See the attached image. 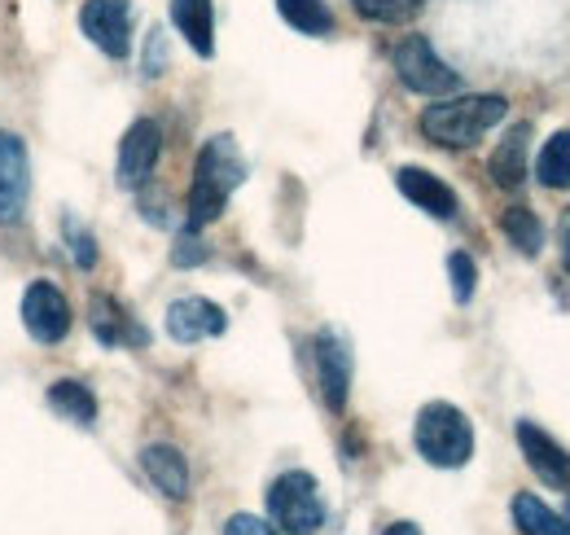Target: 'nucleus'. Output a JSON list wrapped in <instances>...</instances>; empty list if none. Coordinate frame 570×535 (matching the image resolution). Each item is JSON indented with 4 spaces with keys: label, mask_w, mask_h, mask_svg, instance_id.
I'll return each mask as SVG.
<instances>
[{
    "label": "nucleus",
    "mask_w": 570,
    "mask_h": 535,
    "mask_svg": "<svg viewBox=\"0 0 570 535\" xmlns=\"http://www.w3.org/2000/svg\"><path fill=\"white\" fill-rule=\"evenodd\" d=\"M246 181V158L237 149V140L228 133L212 136L203 149H198V163H194V185H189V228H203L224 215L228 194Z\"/></svg>",
    "instance_id": "nucleus-1"
},
{
    "label": "nucleus",
    "mask_w": 570,
    "mask_h": 535,
    "mask_svg": "<svg viewBox=\"0 0 570 535\" xmlns=\"http://www.w3.org/2000/svg\"><path fill=\"white\" fill-rule=\"evenodd\" d=\"M509 115V101L497 93H470V97H439L422 110V133L443 149H470Z\"/></svg>",
    "instance_id": "nucleus-2"
},
{
    "label": "nucleus",
    "mask_w": 570,
    "mask_h": 535,
    "mask_svg": "<svg viewBox=\"0 0 570 535\" xmlns=\"http://www.w3.org/2000/svg\"><path fill=\"white\" fill-rule=\"evenodd\" d=\"M413 444L434 469H461L474 457V426L456 403L434 400L417 412Z\"/></svg>",
    "instance_id": "nucleus-3"
},
{
    "label": "nucleus",
    "mask_w": 570,
    "mask_h": 535,
    "mask_svg": "<svg viewBox=\"0 0 570 535\" xmlns=\"http://www.w3.org/2000/svg\"><path fill=\"white\" fill-rule=\"evenodd\" d=\"M268 514L282 532L312 535L325 523V500H321L316 478L307 469H285L282 478L268 487Z\"/></svg>",
    "instance_id": "nucleus-4"
},
{
    "label": "nucleus",
    "mask_w": 570,
    "mask_h": 535,
    "mask_svg": "<svg viewBox=\"0 0 570 535\" xmlns=\"http://www.w3.org/2000/svg\"><path fill=\"white\" fill-rule=\"evenodd\" d=\"M391 62H395V75H400V84H404L409 93H422V97H452V93L461 88V75L434 54V45H430L426 36H404V40L395 45Z\"/></svg>",
    "instance_id": "nucleus-5"
},
{
    "label": "nucleus",
    "mask_w": 570,
    "mask_h": 535,
    "mask_svg": "<svg viewBox=\"0 0 570 535\" xmlns=\"http://www.w3.org/2000/svg\"><path fill=\"white\" fill-rule=\"evenodd\" d=\"M79 31L106 58H128L132 54V4L128 0H83L79 4Z\"/></svg>",
    "instance_id": "nucleus-6"
},
{
    "label": "nucleus",
    "mask_w": 570,
    "mask_h": 535,
    "mask_svg": "<svg viewBox=\"0 0 570 535\" xmlns=\"http://www.w3.org/2000/svg\"><path fill=\"white\" fill-rule=\"evenodd\" d=\"M22 325H27V334L36 338V342H45V347L62 342V338L71 334V303H67V294L53 281H31L27 294H22Z\"/></svg>",
    "instance_id": "nucleus-7"
},
{
    "label": "nucleus",
    "mask_w": 570,
    "mask_h": 535,
    "mask_svg": "<svg viewBox=\"0 0 570 535\" xmlns=\"http://www.w3.org/2000/svg\"><path fill=\"white\" fill-rule=\"evenodd\" d=\"M158 154H163V128L154 119H137L119 140V163H115L119 189H141L158 167Z\"/></svg>",
    "instance_id": "nucleus-8"
},
{
    "label": "nucleus",
    "mask_w": 570,
    "mask_h": 535,
    "mask_svg": "<svg viewBox=\"0 0 570 535\" xmlns=\"http://www.w3.org/2000/svg\"><path fill=\"white\" fill-rule=\"evenodd\" d=\"M316 356V378H321V396L330 403V412L347 408V391H352V347L338 330H321L312 342Z\"/></svg>",
    "instance_id": "nucleus-9"
},
{
    "label": "nucleus",
    "mask_w": 570,
    "mask_h": 535,
    "mask_svg": "<svg viewBox=\"0 0 570 535\" xmlns=\"http://www.w3.org/2000/svg\"><path fill=\"white\" fill-rule=\"evenodd\" d=\"M27 194H31V158L22 136L0 133V228L13 224L27 211Z\"/></svg>",
    "instance_id": "nucleus-10"
},
{
    "label": "nucleus",
    "mask_w": 570,
    "mask_h": 535,
    "mask_svg": "<svg viewBox=\"0 0 570 535\" xmlns=\"http://www.w3.org/2000/svg\"><path fill=\"white\" fill-rule=\"evenodd\" d=\"M228 330V317H224V308L212 303V299H203V294H189V299H176L171 308H167V334L176 338V342H203V338H219Z\"/></svg>",
    "instance_id": "nucleus-11"
},
{
    "label": "nucleus",
    "mask_w": 570,
    "mask_h": 535,
    "mask_svg": "<svg viewBox=\"0 0 570 535\" xmlns=\"http://www.w3.org/2000/svg\"><path fill=\"white\" fill-rule=\"evenodd\" d=\"M518 448H522V457H527V466L535 469V478H544L549 487H567L570 492V453L558 444V439H549L535 421H518Z\"/></svg>",
    "instance_id": "nucleus-12"
},
{
    "label": "nucleus",
    "mask_w": 570,
    "mask_h": 535,
    "mask_svg": "<svg viewBox=\"0 0 570 535\" xmlns=\"http://www.w3.org/2000/svg\"><path fill=\"white\" fill-rule=\"evenodd\" d=\"M395 185H400V194L413 202L417 211H426L434 220H452L456 215V194L434 172H426V167H400L395 172Z\"/></svg>",
    "instance_id": "nucleus-13"
},
{
    "label": "nucleus",
    "mask_w": 570,
    "mask_h": 535,
    "mask_svg": "<svg viewBox=\"0 0 570 535\" xmlns=\"http://www.w3.org/2000/svg\"><path fill=\"white\" fill-rule=\"evenodd\" d=\"M141 469L149 474V483L167 496V500H185L189 496V461L180 448L171 444H149L141 453Z\"/></svg>",
    "instance_id": "nucleus-14"
},
{
    "label": "nucleus",
    "mask_w": 570,
    "mask_h": 535,
    "mask_svg": "<svg viewBox=\"0 0 570 535\" xmlns=\"http://www.w3.org/2000/svg\"><path fill=\"white\" fill-rule=\"evenodd\" d=\"M171 27L198 58H215V4L212 0H171Z\"/></svg>",
    "instance_id": "nucleus-15"
},
{
    "label": "nucleus",
    "mask_w": 570,
    "mask_h": 535,
    "mask_svg": "<svg viewBox=\"0 0 570 535\" xmlns=\"http://www.w3.org/2000/svg\"><path fill=\"white\" fill-rule=\"evenodd\" d=\"M88 321H92V334H97L101 347H145L149 342V334H145L141 325L115 299H106V294L92 299V317Z\"/></svg>",
    "instance_id": "nucleus-16"
},
{
    "label": "nucleus",
    "mask_w": 570,
    "mask_h": 535,
    "mask_svg": "<svg viewBox=\"0 0 570 535\" xmlns=\"http://www.w3.org/2000/svg\"><path fill=\"white\" fill-rule=\"evenodd\" d=\"M527 145H531V128L527 124H513L504 140L497 145V154H492V163H488V172H492V181H497L500 189H522V181H527Z\"/></svg>",
    "instance_id": "nucleus-17"
},
{
    "label": "nucleus",
    "mask_w": 570,
    "mask_h": 535,
    "mask_svg": "<svg viewBox=\"0 0 570 535\" xmlns=\"http://www.w3.org/2000/svg\"><path fill=\"white\" fill-rule=\"evenodd\" d=\"M45 400H49V408H53L58 417H67L71 426H92V421H97V400H92V391H88L83 382H75V378L53 382V387L45 391Z\"/></svg>",
    "instance_id": "nucleus-18"
},
{
    "label": "nucleus",
    "mask_w": 570,
    "mask_h": 535,
    "mask_svg": "<svg viewBox=\"0 0 570 535\" xmlns=\"http://www.w3.org/2000/svg\"><path fill=\"white\" fill-rule=\"evenodd\" d=\"M513 523H518L522 535H570V518L553 514V509H549L540 496H531V492H518V496H513Z\"/></svg>",
    "instance_id": "nucleus-19"
},
{
    "label": "nucleus",
    "mask_w": 570,
    "mask_h": 535,
    "mask_svg": "<svg viewBox=\"0 0 570 535\" xmlns=\"http://www.w3.org/2000/svg\"><path fill=\"white\" fill-rule=\"evenodd\" d=\"M500 228H504V237H509L527 260H535V255L544 251V224H540V215H535L531 206H509V211L500 215Z\"/></svg>",
    "instance_id": "nucleus-20"
},
{
    "label": "nucleus",
    "mask_w": 570,
    "mask_h": 535,
    "mask_svg": "<svg viewBox=\"0 0 570 535\" xmlns=\"http://www.w3.org/2000/svg\"><path fill=\"white\" fill-rule=\"evenodd\" d=\"M277 13L298 36H330L334 31V13L325 0H277Z\"/></svg>",
    "instance_id": "nucleus-21"
},
{
    "label": "nucleus",
    "mask_w": 570,
    "mask_h": 535,
    "mask_svg": "<svg viewBox=\"0 0 570 535\" xmlns=\"http://www.w3.org/2000/svg\"><path fill=\"white\" fill-rule=\"evenodd\" d=\"M535 176L544 189H570V133H553L535 158Z\"/></svg>",
    "instance_id": "nucleus-22"
},
{
    "label": "nucleus",
    "mask_w": 570,
    "mask_h": 535,
    "mask_svg": "<svg viewBox=\"0 0 570 535\" xmlns=\"http://www.w3.org/2000/svg\"><path fill=\"white\" fill-rule=\"evenodd\" d=\"M352 9H356L364 22L404 27V22H413V18L426 9V0H352Z\"/></svg>",
    "instance_id": "nucleus-23"
},
{
    "label": "nucleus",
    "mask_w": 570,
    "mask_h": 535,
    "mask_svg": "<svg viewBox=\"0 0 570 535\" xmlns=\"http://www.w3.org/2000/svg\"><path fill=\"white\" fill-rule=\"evenodd\" d=\"M448 276H452V299L456 303H470L474 299V285H479V268L465 251H452L448 255Z\"/></svg>",
    "instance_id": "nucleus-24"
},
{
    "label": "nucleus",
    "mask_w": 570,
    "mask_h": 535,
    "mask_svg": "<svg viewBox=\"0 0 570 535\" xmlns=\"http://www.w3.org/2000/svg\"><path fill=\"white\" fill-rule=\"evenodd\" d=\"M207 260H212V251L203 246L198 228H189V233L176 237V246H171V264L176 268H194V264H207Z\"/></svg>",
    "instance_id": "nucleus-25"
},
{
    "label": "nucleus",
    "mask_w": 570,
    "mask_h": 535,
    "mask_svg": "<svg viewBox=\"0 0 570 535\" xmlns=\"http://www.w3.org/2000/svg\"><path fill=\"white\" fill-rule=\"evenodd\" d=\"M67 242H71V255H75V268H88L97 264V242H92V233H83L75 220H67Z\"/></svg>",
    "instance_id": "nucleus-26"
},
{
    "label": "nucleus",
    "mask_w": 570,
    "mask_h": 535,
    "mask_svg": "<svg viewBox=\"0 0 570 535\" xmlns=\"http://www.w3.org/2000/svg\"><path fill=\"white\" fill-rule=\"evenodd\" d=\"M224 535H277L264 518H255V514H233L228 523H224Z\"/></svg>",
    "instance_id": "nucleus-27"
},
{
    "label": "nucleus",
    "mask_w": 570,
    "mask_h": 535,
    "mask_svg": "<svg viewBox=\"0 0 570 535\" xmlns=\"http://www.w3.org/2000/svg\"><path fill=\"white\" fill-rule=\"evenodd\" d=\"M163 62H167V49H163V31L154 27V31H149V49H145V75H149V79L163 75Z\"/></svg>",
    "instance_id": "nucleus-28"
},
{
    "label": "nucleus",
    "mask_w": 570,
    "mask_h": 535,
    "mask_svg": "<svg viewBox=\"0 0 570 535\" xmlns=\"http://www.w3.org/2000/svg\"><path fill=\"white\" fill-rule=\"evenodd\" d=\"M382 535H422V527H417V523H391Z\"/></svg>",
    "instance_id": "nucleus-29"
},
{
    "label": "nucleus",
    "mask_w": 570,
    "mask_h": 535,
    "mask_svg": "<svg viewBox=\"0 0 570 535\" xmlns=\"http://www.w3.org/2000/svg\"><path fill=\"white\" fill-rule=\"evenodd\" d=\"M562 260H567V272H570V215L562 220Z\"/></svg>",
    "instance_id": "nucleus-30"
}]
</instances>
